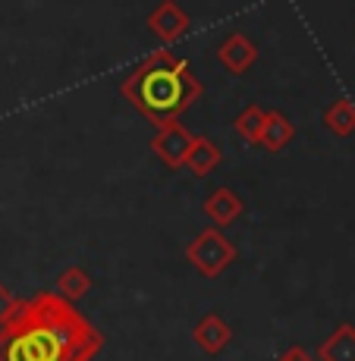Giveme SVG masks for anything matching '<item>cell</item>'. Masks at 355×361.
Returning a JSON list of instances; mask_svg holds the SVG:
<instances>
[{
  "label": "cell",
  "instance_id": "obj_15",
  "mask_svg": "<svg viewBox=\"0 0 355 361\" xmlns=\"http://www.w3.org/2000/svg\"><path fill=\"white\" fill-rule=\"evenodd\" d=\"M19 308V298L10 293V289L4 286V283H0V327H4L6 321H10L13 317V311Z\"/></svg>",
  "mask_w": 355,
  "mask_h": 361
},
{
  "label": "cell",
  "instance_id": "obj_5",
  "mask_svg": "<svg viewBox=\"0 0 355 361\" xmlns=\"http://www.w3.org/2000/svg\"><path fill=\"white\" fill-rule=\"evenodd\" d=\"M189 25H192L189 13H186L179 4H173V0H164V4H157L155 10L148 13V29L155 38H161L164 44L179 41L186 32H189Z\"/></svg>",
  "mask_w": 355,
  "mask_h": 361
},
{
  "label": "cell",
  "instance_id": "obj_10",
  "mask_svg": "<svg viewBox=\"0 0 355 361\" xmlns=\"http://www.w3.org/2000/svg\"><path fill=\"white\" fill-rule=\"evenodd\" d=\"M220 157H224V151H220V145L214 142V138L195 135L189 154H186V166H189L195 176H211V173L217 170Z\"/></svg>",
  "mask_w": 355,
  "mask_h": 361
},
{
  "label": "cell",
  "instance_id": "obj_13",
  "mask_svg": "<svg viewBox=\"0 0 355 361\" xmlns=\"http://www.w3.org/2000/svg\"><path fill=\"white\" fill-rule=\"evenodd\" d=\"M88 289H92V276H88V270H82V267H66L64 274L57 276V295L69 305L85 298Z\"/></svg>",
  "mask_w": 355,
  "mask_h": 361
},
{
  "label": "cell",
  "instance_id": "obj_11",
  "mask_svg": "<svg viewBox=\"0 0 355 361\" xmlns=\"http://www.w3.org/2000/svg\"><path fill=\"white\" fill-rule=\"evenodd\" d=\"M318 358L321 361H355V327L352 324H339L321 343Z\"/></svg>",
  "mask_w": 355,
  "mask_h": 361
},
{
  "label": "cell",
  "instance_id": "obj_1",
  "mask_svg": "<svg viewBox=\"0 0 355 361\" xmlns=\"http://www.w3.org/2000/svg\"><path fill=\"white\" fill-rule=\"evenodd\" d=\"M104 336L76 305L57 293L19 298V308L0 327V361H95Z\"/></svg>",
  "mask_w": 355,
  "mask_h": 361
},
{
  "label": "cell",
  "instance_id": "obj_16",
  "mask_svg": "<svg viewBox=\"0 0 355 361\" xmlns=\"http://www.w3.org/2000/svg\"><path fill=\"white\" fill-rule=\"evenodd\" d=\"M277 361H315V358H311L308 352L302 349V345H292V349H287Z\"/></svg>",
  "mask_w": 355,
  "mask_h": 361
},
{
  "label": "cell",
  "instance_id": "obj_12",
  "mask_svg": "<svg viewBox=\"0 0 355 361\" xmlns=\"http://www.w3.org/2000/svg\"><path fill=\"white\" fill-rule=\"evenodd\" d=\"M324 126L339 138L355 135V104L349 98H337L324 110Z\"/></svg>",
  "mask_w": 355,
  "mask_h": 361
},
{
  "label": "cell",
  "instance_id": "obj_14",
  "mask_svg": "<svg viewBox=\"0 0 355 361\" xmlns=\"http://www.w3.org/2000/svg\"><path fill=\"white\" fill-rule=\"evenodd\" d=\"M233 126L248 145H258L261 142V129H264V110L258 107V104H248V107L236 116Z\"/></svg>",
  "mask_w": 355,
  "mask_h": 361
},
{
  "label": "cell",
  "instance_id": "obj_3",
  "mask_svg": "<svg viewBox=\"0 0 355 361\" xmlns=\"http://www.w3.org/2000/svg\"><path fill=\"white\" fill-rule=\"evenodd\" d=\"M236 255H239L236 245L217 230V226L201 230L189 245H186V258H189V264L198 270L201 276H207V280H214V276L224 274L229 264L236 261Z\"/></svg>",
  "mask_w": 355,
  "mask_h": 361
},
{
  "label": "cell",
  "instance_id": "obj_8",
  "mask_svg": "<svg viewBox=\"0 0 355 361\" xmlns=\"http://www.w3.org/2000/svg\"><path fill=\"white\" fill-rule=\"evenodd\" d=\"M201 211H205L207 217H211L217 226H229V224H236V220L242 217V211H246V204H242V198L236 195L233 189H227V185H220V189H214L211 195L205 198V204H201Z\"/></svg>",
  "mask_w": 355,
  "mask_h": 361
},
{
  "label": "cell",
  "instance_id": "obj_9",
  "mask_svg": "<svg viewBox=\"0 0 355 361\" xmlns=\"http://www.w3.org/2000/svg\"><path fill=\"white\" fill-rule=\"evenodd\" d=\"M292 135H296V126L289 123L287 114H280V110H264V129H261V142H258L264 151L277 154V151H283L292 142Z\"/></svg>",
  "mask_w": 355,
  "mask_h": 361
},
{
  "label": "cell",
  "instance_id": "obj_4",
  "mask_svg": "<svg viewBox=\"0 0 355 361\" xmlns=\"http://www.w3.org/2000/svg\"><path fill=\"white\" fill-rule=\"evenodd\" d=\"M192 142H195V135L183 126V123H170V126L155 132V138H151V151L161 157L164 166L179 170V166H186V154H189Z\"/></svg>",
  "mask_w": 355,
  "mask_h": 361
},
{
  "label": "cell",
  "instance_id": "obj_6",
  "mask_svg": "<svg viewBox=\"0 0 355 361\" xmlns=\"http://www.w3.org/2000/svg\"><path fill=\"white\" fill-rule=\"evenodd\" d=\"M217 60H220V66H224L227 73H233V75H246L248 69L255 66V60H258V47H255L242 32H233L229 38L220 41V47H217Z\"/></svg>",
  "mask_w": 355,
  "mask_h": 361
},
{
  "label": "cell",
  "instance_id": "obj_2",
  "mask_svg": "<svg viewBox=\"0 0 355 361\" xmlns=\"http://www.w3.org/2000/svg\"><path fill=\"white\" fill-rule=\"evenodd\" d=\"M120 94L145 120L164 129L170 123H176L201 98V82L189 66V60L173 57L170 51H157L151 57L138 60L123 75Z\"/></svg>",
  "mask_w": 355,
  "mask_h": 361
},
{
  "label": "cell",
  "instance_id": "obj_7",
  "mask_svg": "<svg viewBox=\"0 0 355 361\" xmlns=\"http://www.w3.org/2000/svg\"><path fill=\"white\" fill-rule=\"evenodd\" d=\"M229 339H233V327H229L217 311L205 314L192 327V343L198 345V352H205V355H220L229 345Z\"/></svg>",
  "mask_w": 355,
  "mask_h": 361
}]
</instances>
